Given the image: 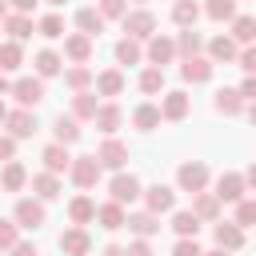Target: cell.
<instances>
[{
	"label": "cell",
	"instance_id": "1",
	"mask_svg": "<svg viewBox=\"0 0 256 256\" xmlns=\"http://www.w3.org/2000/svg\"><path fill=\"white\" fill-rule=\"evenodd\" d=\"M124 32L136 36V40H152V36H156V16H152L148 8H136V12L124 16Z\"/></svg>",
	"mask_w": 256,
	"mask_h": 256
},
{
	"label": "cell",
	"instance_id": "2",
	"mask_svg": "<svg viewBox=\"0 0 256 256\" xmlns=\"http://www.w3.org/2000/svg\"><path fill=\"white\" fill-rule=\"evenodd\" d=\"M12 96L20 100V108H36V104L44 100V80H40V76H20V80L12 84Z\"/></svg>",
	"mask_w": 256,
	"mask_h": 256
},
{
	"label": "cell",
	"instance_id": "3",
	"mask_svg": "<svg viewBox=\"0 0 256 256\" xmlns=\"http://www.w3.org/2000/svg\"><path fill=\"white\" fill-rule=\"evenodd\" d=\"M176 180H180V188L184 192H204L208 188V168L200 164V160H188V164H180V172H176Z\"/></svg>",
	"mask_w": 256,
	"mask_h": 256
},
{
	"label": "cell",
	"instance_id": "4",
	"mask_svg": "<svg viewBox=\"0 0 256 256\" xmlns=\"http://www.w3.org/2000/svg\"><path fill=\"white\" fill-rule=\"evenodd\" d=\"M244 192H248V180H244L240 172H224V176L216 180V196H220V204H240Z\"/></svg>",
	"mask_w": 256,
	"mask_h": 256
},
{
	"label": "cell",
	"instance_id": "5",
	"mask_svg": "<svg viewBox=\"0 0 256 256\" xmlns=\"http://www.w3.org/2000/svg\"><path fill=\"white\" fill-rule=\"evenodd\" d=\"M12 220L20 224V228H40L44 224V200L40 196H24V200H16V212H12Z\"/></svg>",
	"mask_w": 256,
	"mask_h": 256
},
{
	"label": "cell",
	"instance_id": "6",
	"mask_svg": "<svg viewBox=\"0 0 256 256\" xmlns=\"http://www.w3.org/2000/svg\"><path fill=\"white\" fill-rule=\"evenodd\" d=\"M68 176L76 180V188H92L100 180V160L96 156H76L72 168H68Z\"/></svg>",
	"mask_w": 256,
	"mask_h": 256
},
{
	"label": "cell",
	"instance_id": "7",
	"mask_svg": "<svg viewBox=\"0 0 256 256\" xmlns=\"http://www.w3.org/2000/svg\"><path fill=\"white\" fill-rule=\"evenodd\" d=\"M108 192H112V200H120V204H132L136 196H144L140 180H136V176H124V172H116V176H112Z\"/></svg>",
	"mask_w": 256,
	"mask_h": 256
},
{
	"label": "cell",
	"instance_id": "8",
	"mask_svg": "<svg viewBox=\"0 0 256 256\" xmlns=\"http://www.w3.org/2000/svg\"><path fill=\"white\" fill-rule=\"evenodd\" d=\"M60 252L64 256H88L92 252V240H88V232L76 224V228H68V232H60Z\"/></svg>",
	"mask_w": 256,
	"mask_h": 256
},
{
	"label": "cell",
	"instance_id": "9",
	"mask_svg": "<svg viewBox=\"0 0 256 256\" xmlns=\"http://www.w3.org/2000/svg\"><path fill=\"white\" fill-rule=\"evenodd\" d=\"M96 160H100V168H124V160H128V148H124L116 136H108V140L96 148Z\"/></svg>",
	"mask_w": 256,
	"mask_h": 256
},
{
	"label": "cell",
	"instance_id": "10",
	"mask_svg": "<svg viewBox=\"0 0 256 256\" xmlns=\"http://www.w3.org/2000/svg\"><path fill=\"white\" fill-rule=\"evenodd\" d=\"M8 132L16 136V140H28V136H36V116L28 112V108H16V112H8Z\"/></svg>",
	"mask_w": 256,
	"mask_h": 256
},
{
	"label": "cell",
	"instance_id": "11",
	"mask_svg": "<svg viewBox=\"0 0 256 256\" xmlns=\"http://www.w3.org/2000/svg\"><path fill=\"white\" fill-rule=\"evenodd\" d=\"M144 204H148V212H172V204H176V192L168 188V184H152L148 192H144Z\"/></svg>",
	"mask_w": 256,
	"mask_h": 256
},
{
	"label": "cell",
	"instance_id": "12",
	"mask_svg": "<svg viewBox=\"0 0 256 256\" xmlns=\"http://www.w3.org/2000/svg\"><path fill=\"white\" fill-rule=\"evenodd\" d=\"M96 220H100V228L116 232V228H124V224H128V212H124V204H120V200H108V204H100V208H96Z\"/></svg>",
	"mask_w": 256,
	"mask_h": 256
},
{
	"label": "cell",
	"instance_id": "13",
	"mask_svg": "<svg viewBox=\"0 0 256 256\" xmlns=\"http://www.w3.org/2000/svg\"><path fill=\"white\" fill-rule=\"evenodd\" d=\"M64 56H68L72 64H84V60L92 56V36H88V32H76V36H64Z\"/></svg>",
	"mask_w": 256,
	"mask_h": 256
},
{
	"label": "cell",
	"instance_id": "14",
	"mask_svg": "<svg viewBox=\"0 0 256 256\" xmlns=\"http://www.w3.org/2000/svg\"><path fill=\"white\" fill-rule=\"evenodd\" d=\"M180 76L188 84H204V80H212V60L208 56H192V60L180 64Z\"/></svg>",
	"mask_w": 256,
	"mask_h": 256
},
{
	"label": "cell",
	"instance_id": "15",
	"mask_svg": "<svg viewBox=\"0 0 256 256\" xmlns=\"http://www.w3.org/2000/svg\"><path fill=\"white\" fill-rule=\"evenodd\" d=\"M40 160H44V168H48V172H56V176L72 168V156H68V144H60V140H56V144H48Z\"/></svg>",
	"mask_w": 256,
	"mask_h": 256
},
{
	"label": "cell",
	"instance_id": "16",
	"mask_svg": "<svg viewBox=\"0 0 256 256\" xmlns=\"http://www.w3.org/2000/svg\"><path fill=\"white\" fill-rule=\"evenodd\" d=\"M172 56H176V40H168V36H160V32H156V36L148 40V60H152L156 68H164Z\"/></svg>",
	"mask_w": 256,
	"mask_h": 256
},
{
	"label": "cell",
	"instance_id": "17",
	"mask_svg": "<svg viewBox=\"0 0 256 256\" xmlns=\"http://www.w3.org/2000/svg\"><path fill=\"white\" fill-rule=\"evenodd\" d=\"M208 60H212V64L240 60V48H236V40H232V36H216V40L208 44Z\"/></svg>",
	"mask_w": 256,
	"mask_h": 256
},
{
	"label": "cell",
	"instance_id": "18",
	"mask_svg": "<svg viewBox=\"0 0 256 256\" xmlns=\"http://www.w3.org/2000/svg\"><path fill=\"white\" fill-rule=\"evenodd\" d=\"M124 228H132V232H136V236H144V240H148V236H156V232H160V216H156V212H148V208H144V212H132V216H128V224H124Z\"/></svg>",
	"mask_w": 256,
	"mask_h": 256
},
{
	"label": "cell",
	"instance_id": "19",
	"mask_svg": "<svg viewBox=\"0 0 256 256\" xmlns=\"http://www.w3.org/2000/svg\"><path fill=\"white\" fill-rule=\"evenodd\" d=\"M24 184H28V172H24V164L8 160V164H4V172H0V188H4V192H20Z\"/></svg>",
	"mask_w": 256,
	"mask_h": 256
},
{
	"label": "cell",
	"instance_id": "20",
	"mask_svg": "<svg viewBox=\"0 0 256 256\" xmlns=\"http://www.w3.org/2000/svg\"><path fill=\"white\" fill-rule=\"evenodd\" d=\"M32 192H36L40 200H56V196H60V176L44 168L40 176H32Z\"/></svg>",
	"mask_w": 256,
	"mask_h": 256
},
{
	"label": "cell",
	"instance_id": "21",
	"mask_svg": "<svg viewBox=\"0 0 256 256\" xmlns=\"http://www.w3.org/2000/svg\"><path fill=\"white\" fill-rule=\"evenodd\" d=\"M192 212H196L200 220H216V216H220V196H216V192H196V196H192Z\"/></svg>",
	"mask_w": 256,
	"mask_h": 256
},
{
	"label": "cell",
	"instance_id": "22",
	"mask_svg": "<svg viewBox=\"0 0 256 256\" xmlns=\"http://www.w3.org/2000/svg\"><path fill=\"white\" fill-rule=\"evenodd\" d=\"M240 244H244V228H240V224H216V248L236 252Z\"/></svg>",
	"mask_w": 256,
	"mask_h": 256
},
{
	"label": "cell",
	"instance_id": "23",
	"mask_svg": "<svg viewBox=\"0 0 256 256\" xmlns=\"http://www.w3.org/2000/svg\"><path fill=\"white\" fill-rule=\"evenodd\" d=\"M96 92H100V96H120V92H124V72H120V68L100 72V76H96Z\"/></svg>",
	"mask_w": 256,
	"mask_h": 256
},
{
	"label": "cell",
	"instance_id": "24",
	"mask_svg": "<svg viewBox=\"0 0 256 256\" xmlns=\"http://www.w3.org/2000/svg\"><path fill=\"white\" fill-rule=\"evenodd\" d=\"M160 112H164V120H184L188 116V92H168Z\"/></svg>",
	"mask_w": 256,
	"mask_h": 256
},
{
	"label": "cell",
	"instance_id": "25",
	"mask_svg": "<svg viewBox=\"0 0 256 256\" xmlns=\"http://www.w3.org/2000/svg\"><path fill=\"white\" fill-rule=\"evenodd\" d=\"M68 216H72V224H88V220H96V200L92 196H76L72 204H68Z\"/></svg>",
	"mask_w": 256,
	"mask_h": 256
},
{
	"label": "cell",
	"instance_id": "26",
	"mask_svg": "<svg viewBox=\"0 0 256 256\" xmlns=\"http://www.w3.org/2000/svg\"><path fill=\"white\" fill-rule=\"evenodd\" d=\"M76 28L88 32V36H100V32H104V12H96V8H80V12H76Z\"/></svg>",
	"mask_w": 256,
	"mask_h": 256
},
{
	"label": "cell",
	"instance_id": "27",
	"mask_svg": "<svg viewBox=\"0 0 256 256\" xmlns=\"http://www.w3.org/2000/svg\"><path fill=\"white\" fill-rule=\"evenodd\" d=\"M200 48H204V36H200L196 28H184L180 40H176V52H180L184 60H192V56H200Z\"/></svg>",
	"mask_w": 256,
	"mask_h": 256
},
{
	"label": "cell",
	"instance_id": "28",
	"mask_svg": "<svg viewBox=\"0 0 256 256\" xmlns=\"http://www.w3.org/2000/svg\"><path fill=\"white\" fill-rule=\"evenodd\" d=\"M244 108V96H240V88H220L216 92V112H224V116H236Z\"/></svg>",
	"mask_w": 256,
	"mask_h": 256
},
{
	"label": "cell",
	"instance_id": "29",
	"mask_svg": "<svg viewBox=\"0 0 256 256\" xmlns=\"http://www.w3.org/2000/svg\"><path fill=\"white\" fill-rule=\"evenodd\" d=\"M96 108H100V104H96V96H92L88 88L72 96V116H76V120H96Z\"/></svg>",
	"mask_w": 256,
	"mask_h": 256
},
{
	"label": "cell",
	"instance_id": "30",
	"mask_svg": "<svg viewBox=\"0 0 256 256\" xmlns=\"http://www.w3.org/2000/svg\"><path fill=\"white\" fill-rule=\"evenodd\" d=\"M120 120H124V112H120L116 104H104V108H96V128H100L104 136H112V132L120 128Z\"/></svg>",
	"mask_w": 256,
	"mask_h": 256
},
{
	"label": "cell",
	"instance_id": "31",
	"mask_svg": "<svg viewBox=\"0 0 256 256\" xmlns=\"http://www.w3.org/2000/svg\"><path fill=\"white\" fill-rule=\"evenodd\" d=\"M52 132H56L60 144H76V140H80V120H76V116H56Z\"/></svg>",
	"mask_w": 256,
	"mask_h": 256
},
{
	"label": "cell",
	"instance_id": "32",
	"mask_svg": "<svg viewBox=\"0 0 256 256\" xmlns=\"http://www.w3.org/2000/svg\"><path fill=\"white\" fill-rule=\"evenodd\" d=\"M116 60H120V64H140V60H144L140 40H136V36H124V40L116 44Z\"/></svg>",
	"mask_w": 256,
	"mask_h": 256
},
{
	"label": "cell",
	"instance_id": "33",
	"mask_svg": "<svg viewBox=\"0 0 256 256\" xmlns=\"http://www.w3.org/2000/svg\"><path fill=\"white\" fill-rule=\"evenodd\" d=\"M60 68H64V60H60V56H56L52 48H44V52H36V76H40V80H48V76H56Z\"/></svg>",
	"mask_w": 256,
	"mask_h": 256
},
{
	"label": "cell",
	"instance_id": "34",
	"mask_svg": "<svg viewBox=\"0 0 256 256\" xmlns=\"http://www.w3.org/2000/svg\"><path fill=\"white\" fill-rule=\"evenodd\" d=\"M132 120H136V128H140V132H152V128L164 120V112H160L156 104H140V108L132 112Z\"/></svg>",
	"mask_w": 256,
	"mask_h": 256
},
{
	"label": "cell",
	"instance_id": "35",
	"mask_svg": "<svg viewBox=\"0 0 256 256\" xmlns=\"http://www.w3.org/2000/svg\"><path fill=\"white\" fill-rule=\"evenodd\" d=\"M4 28H8L12 40H28V36H32V16H28V12H16V16L4 20Z\"/></svg>",
	"mask_w": 256,
	"mask_h": 256
},
{
	"label": "cell",
	"instance_id": "36",
	"mask_svg": "<svg viewBox=\"0 0 256 256\" xmlns=\"http://www.w3.org/2000/svg\"><path fill=\"white\" fill-rule=\"evenodd\" d=\"M196 16H200L196 0H176V4H172V20H176L180 28H192V24H196Z\"/></svg>",
	"mask_w": 256,
	"mask_h": 256
},
{
	"label": "cell",
	"instance_id": "37",
	"mask_svg": "<svg viewBox=\"0 0 256 256\" xmlns=\"http://www.w3.org/2000/svg\"><path fill=\"white\" fill-rule=\"evenodd\" d=\"M232 40L236 44H252L256 40V16H236L232 20Z\"/></svg>",
	"mask_w": 256,
	"mask_h": 256
},
{
	"label": "cell",
	"instance_id": "38",
	"mask_svg": "<svg viewBox=\"0 0 256 256\" xmlns=\"http://www.w3.org/2000/svg\"><path fill=\"white\" fill-rule=\"evenodd\" d=\"M20 60H24V52H20V40H4V44H0V72H12V68H20Z\"/></svg>",
	"mask_w": 256,
	"mask_h": 256
},
{
	"label": "cell",
	"instance_id": "39",
	"mask_svg": "<svg viewBox=\"0 0 256 256\" xmlns=\"http://www.w3.org/2000/svg\"><path fill=\"white\" fill-rule=\"evenodd\" d=\"M160 88H164V68H156V64L144 68V72H140V92H144V96H156Z\"/></svg>",
	"mask_w": 256,
	"mask_h": 256
},
{
	"label": "cell",
	"instance_id": "40",
	"mask_svg": "<svg viewBox=\"0 0 256 256\" xmlns=\"http://www.w3.org/2000/svg\"><path fill=\"white\" fill-rule=\"evenodd\" d=\"M172 228H176V236H196L200 232V216L196 212H176L172 216Z\"/></svg>",
	"mask_w": 256,
	"mask_h": 256
},
{
	"label": "cell",
	"instance_id": "41",
	"mask_svg": "<svg viewBox=\"0 0 256 256\" xmlns=\"http://www.w3.org/2000/svg\"><path fill=\"white\" fill-rule=\"evenodd\" d=\"M36 32H40L44 40H60V36H64V16H56V12L44 16V20L36 24Z\"/></svg>",
	"mask_w": 256,
	"mask_h": 256
},
{
	"label": "cell",
	"instance_id": "42",
	"mask_svg": "<svg viewBox=\"0 0 256 256\" xmlns=\"http://www.w3.org/2000/svg\"><path fill=\"white\" fill-rule=\"evenodd\" d=\"M204 12H208L212 20H236V0H208Z\"/></svg>",
	"mask_w": 256,
	"mask_h": 256
},
{
	"label": "cell",
	"instance_id": "43",
	"mask_svg": "<svg viewBox=\"0 0 256 256\" xmlns=\"http://www.w3.org/2000/svg\"><path fill=\"white\" fill-rule=\"evenodd\" d=\"M64 80H68V88H76V92H84V88L92 84V72H88L84 64H76V68H68V72H64Z\"/></svg>",
	"mask_w": 256,
	"mask_h": 256
},
{
	"label": "cell",
	"instance_id": "44",
	"mask_svg": "<svg viewBox=\"0 0 256 256\" xmlns=\"http://www.w3.org/2000/svg\"><path fill=\"white\" fill-rule=\"evenodd\" d=\"M236 224L240 228H252L256 224V200H240L236 204Z\"/></svg>",
	"mask_w": 256,
	"mask_h": 256
},
{
	"label": "cell",
	"instance_id": "45",
	"mask_svg": "<svg viewBox=\"0 0 256 256\" xmlns=\"http://www.w3.org/2000/svg\"><path fill=\"white\" fill-rule=\"evenodd\" d=\"M16 232H20V224H16V220H0V252H8V248L20 240Z\"/></svg>",
	"mask_w": 256,
	"mask_h": 256
},
{
	"label": "cell",
	"instance_id": "46",
	"mask_svg": "<svg viewBox=\"0 0 256 256\" xmlns=\"http://www.w3.org/2000/svg\"><path fill=\"white\" fill-rule=\"evenodd\" d=\"M100 12H104V20H124L128 16V4L124 0H100Z\"/></svg>",
	"mask_w": 256,
	"mask_h": 256
},
{
	"label": "cell",
	"instance_id": "47",
	"mask_svg": "<svg viewBox=\"0 0 256 256\" xmlns=\"http://www.w3.org/2000/svg\"><path fill=\"white\" fill-rule=\"evenodd\" d=\"M172 256H204V252H200V244H196V236H180V244L172 248Z\"/></svg>",
	"mask_w": 256,
	"mask_h": 256
},
{
	"label": "cell",
	"instance_id": "48",
	"mask_svg": "<svg viewBox=\"0 0 256 256\" xmlns=\"http://www.w3.org/2000/svg\"><path fill=\"white\" fill-rule=\"evenodd\" d=\"M16 156V136L8 132V136H0V160H12Z\"/></svg>",
	"mask_w": 256,
	"mask_h": 256
},
{
	"label": "cell",
	"instance_id": "49",
	"mask_svg": "<svg viewBox=\"0 0 256 256\" xmlns=\"http://www.w3.org/2000/svg\"><path fill=\"white\" fill-rule=\"evenodd\" d=\"M240 68H244V72H256V44H248V48L240 52Z\"/></svg>",
	"mask_w": 256,
	"mask_h": 256
},
{
	"label": "cell",
	"instance_id": "50",
	"mask_svg": "<svg viewBox=\"0 0 256 256\" xmlns=\"http://www.w3.org/2000/svg\"><path fill=\"white\" fill-rule=\"evenodd\" d=\"M240 96L244 100H256V72H248V80L240 84Z\"/></svg>",
	"mask_w": 256,
	"mask_h": 256
},
{
	"label": "cell",
	"instance_id": "51",
	"mask_svg": "<svg viewBox=\"0 0 256 256\" xmlns=\"http://www.w3.org/2000/svg\"><path fill=\"white\" fill-rule=\"evenodd\" d=\"M128 256H152V248H148V240L140 236L136 244H128Z\"/></svg>",
	"mask_w": 256,
	"mask_h": 256
},
{
	"label": "cell",
	"instance_id": "52",
	"mask_svg": "<svg viewBox=\"0 0 256 256\" xmlns=\"http://www.w3.org/2000/svg\"><path fill=\"white\" fill-rule=\"evenodd\" d=\"M8 252H12V256H36V248H32V244H24V240H16Z\"/></svg>",
	"mask_w": 256,
	"mask_h": 256
},
{
	"label": "cell",
	"instance_id": "53",
	"mask_svg": "<svg viewBox=\"0 0 256 256\" xmlns=\"http://www.w3.org/2000/svg\"><path fill=\"white\" fill-rule=\"evenodd\" d=\"M12 8H16V12H32V8H36V0H12Z\"/></svg>",
	"mask_w": 256,
	"mask_h": 256
},
{
	"label": "cell",
	"instance_id": "54",
	"mask_svg": "<svg viewBox=\"0 0 256 256\" xmlns=\"http://www.w3.org/2000/svg\"><path fill=\"white\" fill-rule=\"evenodd\" d=\"M244 180H248V188H252V192H256V160H252V164H248V172H244Z\"/></svg>",
	"mask_w": 256,
	"mask_h": 256
},
{
	"label": "cell",
	"instance_id": "55",
	"mask_svg": "<svg viewBox=\"0 0 256 256\" xmlns=\"http://www.w3.org/2000/svg\"><path fill=\"white\" fill-rule=\"evenodd\" d=\"M104 256H128V248H120V244H108V248H104Z\"/></svg>",
	"mask_w": 256,
	"mask_h": 256
},
{
	"label": "cell",
	"instance_id": "56",
	"mask_svg": "<svg viewBox=\"0 0 256 256\" xmlns=\"http://www.w3.org/2000/svg\"><path fill=\"white\" fill-rule=\"evenodd\" d=\"M4 92H12V84H8L4 76H0V96H4Z\"/></svg>",
	"mask_w": 256,
	"mask_h": 256
},
{
	"label": "cell",
	"instance_id": "57",
	"mask_svg": "<svg viewBox=\"0 0 256 256\" xmlns=\"http://www.w3.org/2000/svg\"><path fill=\"white\" fill-rule=\"evenodd\" d=\"M248 120H252V124H256V100H252V104H248Z\"/></svg>",
	"mask_w": 256,
	"mask_h": 256
},
{
	"label": "cell",
	"instance_id": "58",
	"mask_svg": "<svg viewBox=\"0 0 256 256\" xmlns=\"http://www.w3.org/2000/svg\"><path fill=\"white\" fill-rule=\"evenodd\" d=\"M4 120H8V108H4V100H0V124H4Z\"/></svg>",
	"mask_w": 256,
	"mask_h": 256
},
{
	"label": "cell",
	"instance_id": "59",
	"mask_svg": "<svg viewBox=\"0 0 256 256\" xmlns=\"http://www.w3.org/2000/svg\"><path fill=\"white\" fill-rule=\"evenodd\" d=\"M0 20H8V4L4 0H0Z\"/></svg>",
	"mask_w": 256,
	"mask_h": 256
},
{
	"label": "cell",
	"instance_id": "60",
	"mask_svg": "<svg viewBox=\"0 0 256 256\" xmlns=\"http://www.w3.org/2000/svg\"><path fill=\"white\" fill-rule=\"evenodd\" d=\"M204 256H228V252H224V248H216V252H204Z\"/></svg>",
	"mask_w": 256,
	"mask_h": 256
},
{
	"label": "cell",
	"instance_id": "61",
	"mask_svg": "<svg viewBox=\"0 0 256 256\" xmlns=\"http://www.w3.org/2000/svg\"><path fill=\"white\" fill-rule=\"evenodd\" d=\"M48 4H64V0H48Z\"/></svg>",
	"mask_w": 256,
	"mask_h": 256
},
{
	"label": "cell",
	"instance_id": "62",
	"mask_svg": "<svg viewBox=\"0 0 256 256\" xmlns=\"http://www.w3.org/2000/svg\"><path fill=\"white\" fill-rule=\"evenodd\" d=\"M136 4H148V0H136Z\"/></svg>",
	"mask_w": 256,
	"mask_h": 256
}]
</instances>
